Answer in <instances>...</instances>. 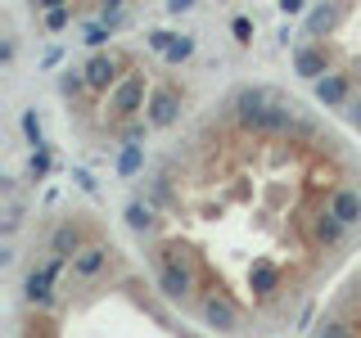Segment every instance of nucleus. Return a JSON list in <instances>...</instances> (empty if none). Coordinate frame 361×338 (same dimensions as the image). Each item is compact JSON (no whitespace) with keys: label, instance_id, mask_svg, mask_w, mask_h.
Returning <instances> with one entry per match:
<instances>
[{"label":"nucleus","instance_id":"obj_2","mask_svg":"<svg viewBox=\"0 0 361 338\" xmlns=\"http://www.w3.org/2000/svg\"><path fill=\"white\" fill-rule=\"evenodd\" d=\"M145 122H149L154 131H172L180 122V90L172 82L154 86L149 90V104H145Z\"/></svg>","mask_w":361,"mask_h":338},{"label":"nucleus","instance_id":"obj_3","mask_svg":"<svg viewBox=\"0 0 361 338\" xmlns=\"http://www.w3.org/2000/svg\"><path fill=\"white\" fill-rule=\"evenodd\" d=\"M190 5H195V0H167V9H172V14H185Z\"/></svg>","mask_w":361,"mask_h":338},{"label":"nucleus","instance_id":"obj_1","mask_svg":"<svg viewBox=\"0 0 361 338\" xmlns=\"http://www.w3.org/2000/svg\"><path fill=\"white\" fill-rule=\"evenodd\" d=\"M312 338H361V275L338 293L334 311L321 315V330Z\"/></svg>","mask_w":361,"mask_h":338}]
</instances>
